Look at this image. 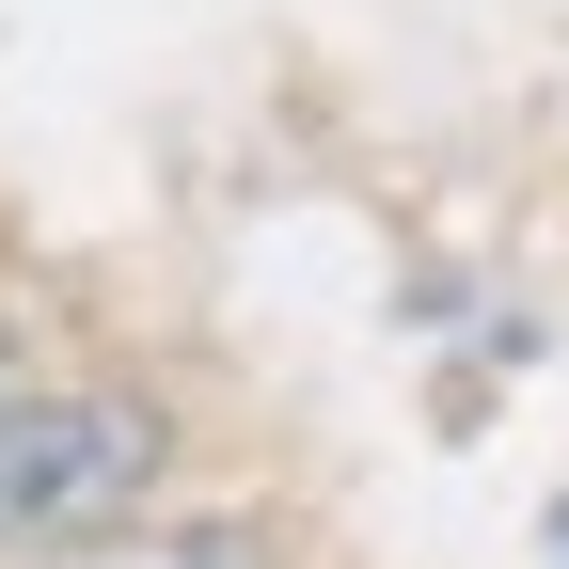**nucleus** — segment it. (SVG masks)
<instances>
[{
    "label": "nucleus",
    "mask_w": 569,
    "mask_h": 569,
    "mask_svg": "<svg viewBox=\"0 0 569 569\" xmlns=\"http://www.w3.org/2000/svg\"><path fill=\"white\" fill-rule=\"evenodd\" d=\"M127 569H253L238 538H190V553H127Z\"/></svg>",
    "instance_id": "nucleus-2"
},
{
    "label": "nucleus",
    "mask_w": 569,
    "mask_h": 569,
    "mask_svg": "<svg viewBox=\"0 0 569 569\" xmlns=\"http://www.w3.org/2000/svg\"><path fill=\"white\" fill-rule=\"evenodd\" d=\"M17 411H32V396H17V365H0V427H17Z\"/></svg>",
    "instance_id": "nucleus-3"
},
{
    "label": "nucleus",
    "mask_w": 569,
    "mask_h": 569,
    "mask_svg": "<svg viewBox=\"0 0 569 569\" xmlns=\"http://www.w3.org/2000/svg\"><path fill=\"white\" fill-rule=\"evenodd\" d=\"M553 569H569V490H553Z\"/></svg>",
    "instance_id": "nucleus-4"
},
{
    "label": "nucleus",
    "mask_w": 569,
    "mask_h": 569,
    "mask_svg": "<svg viewBox=\"0 0 569 569\" xmlns=\"http://www.w3.org/2000/svg\"><path fill=\"white\" fill-rule=\"evenodd\" d=\"M159 459H174L159 396H32L0 427V538H96L159 490Z\"/></svg>",
    "instance_id": "nucleus-1"
}]
</instances>
